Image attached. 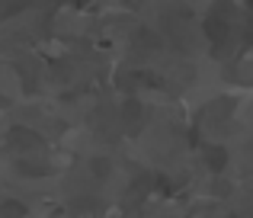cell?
I'll return each instance as SVG.
<instances>
[{"mask_svg": "<svg viewBox=\"0 0 253 218\" xmlns=\"http://www.w3.org/2000/svg\"><path fill=\"white\" fill-rule=\"evenodd\" d=\"M202 29H205V36H209L215 45H224V42H228V36H231L228 19L218 16V13H211V16H205V19H202Z\"/></svg>", "mask_w": 253, "mask_h": 218, "instance_id": "cell-1", "label": "cell"}, {"mask_svg": "<svg viewBox=\"0 0 253 218\" xmlns=\"http://www.w3.org/2000/svg\"><path fill=\"white\" fill-rule=\"evenodd\" d=\"M10 148L23 151V154H26V151H39V148H42V138H39L36 131L19 129V125H16V129H10Z\"/></svg>", "mask_w": 253, "mask_h": 218, "instance_id": "cell-2", "label": "cell"}, {"mask_svg": "<svg viewBox=\"0 0 253 218\" xmlns=\"http://www.w3.org/2000/svg\"><path fill=\"white\" fill-rule=\"evenodd\" d=\"M202 154H205V164H209L215 174H221V170L228 167V148H221V144H211V148H205Z\"/></svg>", "mask_w": 253, "mask_h": 218, "instance_id": "cell-3", "label": "cell"}, {"mask_svg": "<svg viewBox=\"0 0 253 218\" xmlns=\"http://www.w3.org/2000/svg\"><path fill=\"white\" fill-rule=\"evenodd\" d=\"M141 116H144V103L138 96H125L122 100V119L125 122H138Z\"/></svg>", "mask_w": 253, "mask_h": 218, "instance_id": "cell-4", "label": "cell"}, {"mask_svg": "<svg viewBox=\"0 0 253 218\" xmlns=\"http://www.w3.org/2000/svg\"><path fill=\"white\" fill-rule=\"evenodd\" d=\"M0 218H26V206L19 199H3L0 202Z\"/></svg>", "mask_w": 253, "mask_h": 218, "instance_id": "cell-5", "label": "cell"}, {"mask_svg": "<svg viewBox=\"0 0 253 218\" xmlns=\"http://www.w3.org/2000/svg\"><path fill=\"white\" fill-rule=\"evenodd\" d=\"M109 157H93L90 161V170H93V176H109Z\"/></svg>", "mask_w": 253, "mask_h": 218, "instance_id": "cell-6", "label": "cell"}, {"mask_svg": "<svg viewBox=\"0 0 253 218\" xmlns=\"http://www.w3.org/2000/svg\"><path fill=\"white\" fill-rule=\"evenodd\" d=\"M19 174H26V176H45V174H48V167H42V164H26V161H19Z\"/></svg>", "mask_w": 253, "mask_h": 218, "instance_id": "cell-7", "label": "cell"}, {"mask_svg": "<svg viewBox=\"0 0 253 218\" xmlns=\"http://www.w3.org/2000/svg\"><path fill=\"white\" fill-rule=\"evenodd\" d=\"M13 13H23V3H0V19L13 16Z\"/></svg>", "mask_w": 253, "mask_h": 218, "instance_id": "cell-8", "label": "cell"}]
</instances>
